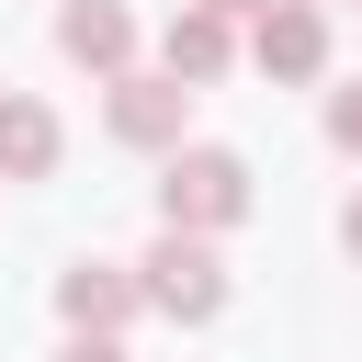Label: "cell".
<instances>
[{"label": "cell", "mask_w": 362, "mask_h": 362, "mask_svg": "<svg viewBox=\"0 0 362 362\" xmlns=\"http://www.w3.org/2000/svg\"><path fill=\"white\" fill-rule=\"evenodd\" d=\"M249 204V181H238V158H170V226H226Z\"/></svg>", "instance_id": "cell-1"}, {"label": "cell", "mask_w": 362, "mask_h": 362, "mask_svg": "<svg viewBox=\"0 0 362 362\" xmlns=\"http://www.w3.org/2000/svg\"><path fill=\"white\" fill-rule=\"evenodd\" d=\"M147 272H158V283H147V294H158V305H170V317H215V305H226V283H215V260H204V249H192V238H170V249H158V260H147Z\"/></svg>", "instance_id": "cell-2"}, {"label": "cell", "mask_w": 362, "mask_h": 362, "mask_svg": "<svg viewBox=\"0 0 362 362\" xmlns=\"http://www.w3.org/2000/svg\"><path fill=\"white\" fill-rule=\"evenodd\" d=\"M317 45H328V34H317V11H272V23H260V68H283V79H305V68H317Z\"/></svg>", "instance_id": "cell-3"}, {"label": "cell", "mask_w": 362, "mask_h": 362, "mask_svg": "<svg viewBox=\"0 0 362 362\" xmlns=\"http://www.w3.org/2000/svg\"><path fill=\"white\" fill-rule=\"evenodd\" d=\"M45 158H57V124L34 102H0V170H45Z\"/></svg>", "instance_id": "cell-4"}, {"label": "cell", "mask_w": 362, "mask_h": 362, "mask_svg": "<svg viewBox=\"0 0 362 362\" xmlns=\"http://www.w3.org/2000/svg\"><path fill=\"white\" fill-rule=\"evenodd\" d=\"M68 57L113 68V57H124V11H113V0H79V11H68Z\"/></svg>", "instance_id": "cell-5"}, {"label": "cell", "mask_w": 362, "mask_h": 362, "mask_svg": "<svg viewBox=\"0 0 362 362\" xmlns=\"http://www.w3.org/2000/svg\"><path fill=\"white\" fill-rule=\"evenodd\" d=\"M68 317H79V328H113V317H124V283H113L102 260H79V272H68Z\"/></svg>", "instance_id": "cell-6"}, {"label": "cell", "mask_w": 362, "mask_h": 362, "mask_svg": "<svg viewBox=\"0 0 362 362\" xmlns=\"http://www.w3.org/2000/svg\"><path fill=\"white\" fill-rule=\"evenodd\" d=\"M170 113H181V102H170L158 79H124V102H113V124H124V136H170Z\"/></svg>", "instance_id": "cell-7"}, {"label": "cell", "mask_w": 362, "mask_h": 362, "mask_svg": "<svg viewBox=\"0 0 362 362\" xmlns=\"http://www.w3.org/2000/svg\"><path fill=\"white\" fill-rule=\"evenodd\" d=\"M215 57H226V34H215L204 11H192V23H170V68H192V79H204Z\"/></svg>", "instance_id": "cell-8"}, {"label": "cell", "mask_w": 362, "mask_h": 362, "mask_svg": "<svg viewBox=\"0 0 362 362\" xmlns=\"http://www.w3.org/2000/svg\"><path fill=\"white\" fill-rule=\"evenodd\" d=\"M328 136H339V147H362V90H339V102H328Z\"/></svg>", "instance_id": "cell-9"}, {"label": "cell", "mask_w": 362, "mask_h": 362, "mask_svg": "<svg viewBox=\"0 0 362 362\" xmlns=\"http://www.w3.org/2000/svg\"><path fill=\"white\" fill-rule=\"evenodd\" d=\"M339 238H351V249H362V204H351V226H339Z\"/></svg>", "instance_id": "cell-10"}, {"label": "cell", "mask_w": 362, "mask_h": 362, "mask_svg": "<svg viewBox=\"0 0 362 362\" xmlns=\"http://www.w3.org/2000/svg\"><path fill=\"white\" fill-rule=\"evenodd\" d=\"M68 362H113V351H68Z\"/></svg>", "instance_id": "cell-11"}, {"label": "cell", "mask_w": 362, "mask_h": 362, "mask_svg": "<svg viewBox=\"0 0 362 362\" xmlns=\"http://www.w3.org/2000/svg\"><path fill=\"white\" fill-rule=\"evenodd\" d=\"M215 11H238V0H215Z\"/></svg>", "instance_id": "cell-12"}]
</instances>
